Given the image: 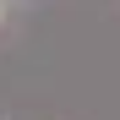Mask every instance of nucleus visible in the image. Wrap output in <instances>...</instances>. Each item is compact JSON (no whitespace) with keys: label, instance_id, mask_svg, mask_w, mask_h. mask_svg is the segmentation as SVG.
<instances>
[{"label":"nucleus","instance_id":"nucleus-1","mask_svg":"<svg viewBox=\"0 0 120 120\" xmlns=\"http://www.w3.org/2000/svg\"><path fill=\"white\" fill-rule=\"evenodd\" d=\"M0 11H6V0H0Z\"/></svg>","mask_w":120,"mask_h":120}]
</instances>
